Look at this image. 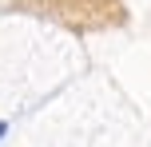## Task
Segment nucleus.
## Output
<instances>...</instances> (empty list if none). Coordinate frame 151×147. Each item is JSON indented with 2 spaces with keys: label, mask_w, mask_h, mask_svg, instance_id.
<instances>
[{
  "label": "nucleus",
  "mask_w": 151,
  "mask_h": 147,
  "mask_svg": "<svg viewBox=\"0 0 151 147\" xmlns=\"http://www.w3.org/2000/svg\"><path fill=\"white\" fill-rule=\"evenodd\" d=\"M0 135H4V127H0Z\"/></svg>",
  "instance_id": "1"
}]
</instances>
